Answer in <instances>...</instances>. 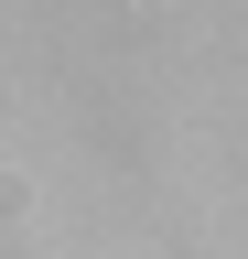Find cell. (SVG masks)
<instances>
[]
</instances>
